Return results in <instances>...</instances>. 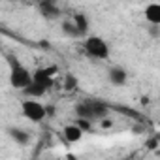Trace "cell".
<instances>
[{
	"label": "cell",
	"instance_id": "6da1fadb",
	"mask_svg": "<svg viewBox=\"0 0 160 160\" xmlns=\"http://www.w3.org/2000/svg\"><path fill=\"white\" fill-rule=\"evenodd\" d=\"M58 73V66H47L38 70L36 73H32V81L23 89V94L27 98H42L45 96V92L55 85V75Z\"/></svg>",
	"mask_w": 160,
	"mask_h": 160
},
{
	"label": "cell",
	"instance_id": "7a4b0ae2",
	"mask_svg": "<svg viewBox=\"0 0 160 160\" xmlns=\"http://www.w3.org/2000/svg\"><path fill=\"white\" fill-rule=\"evenodd\" d=\"M6 60H8V66H10V85L17 91H23L30 81H32V73L30 70L13 55V53H8L6 55Z\"/></svg>",
	"mask_w": 160,
	"mask_h": 160
},
{
	"label": "cell",
	"instance_id": "3957f363",
	"mask_svg": "<svg viewBox=\"0 0 160 160\" xmlns=\"http://www.w3.org/2000/svg\"><path fill=\"white\" fill-rule=\"evenodd\" d=\"M75 115L85 117V119H104L109 115V106L98 100H83L75 106Z\"/></svg>",
	"mask_w": 160,
	"mask_h": 160
},
{
	"label": "cell",
	"instance_id": "277c9868",
	"mask_svg": "<svg viewBox=\"0 0 160 160\" xmlns=\"http://www.w3.org/2000/svg\"><path fill=\"white\" fill-rule=\"evenodd\" d=\"M83 49H85L87 57H91V58H98V60L109 58V45L100 36H85Z\"/></svg>",
	"mask_w": 160,
	"mask_h": 160
},
{
	"label": "cell",
	"instance_id": "5b68a950",
	"mask_svg": "<svg viewBox=\"0 0 160 160\" xmlns=\"http://www.w3.org/2000/svg\"><path fill=\"white\" fill-rule=\"evenodd\" d=\"M21 111H23V115H25L28 121H32V122H40V121L45 119V106L40 104L36 98H27V100H23V102H21Z\"/></svg>",
	"mask_w": 160,
	"mask_h": 160
},
{
	"label": "cell",
	"instance_id": "8992f818",
	"mask_svg": "<svg viewBox=\"0 0 160 160\" xmlns=\"http://www.w3.org/2000/svg\"><path fill=\"white\" fill-rule=\"evenodd\" d=\"M108 77H109V83H111V85H115V87H124L126 79H128V73H126L124 68H121V66H113V68H109Z\"/></svg>",
	"mask_w": 160,
	"mask_h": 160
},
{
	"label": "cell",
	"instance_id": "52a82bcc",
	"mask_svg": "<svg viewBox=\"0 0 160 160\" xmlns=\"http://www.w3.org/2000/svg\"><path fill=\"white\" fill-rule=\"evenodd\" d=\"M38 8H40V12H42V15L47 17V19H57V17L60 15V10H58V6L55 4V0H40V2H38Z\"/></svg>",
	"mask_w": 160,
	"mask_h": 160
},
{
	"label": "cell",
	"instance_id": "ba28073f",
	"mask_svg": "<svg viewBox=\"0 0 160 160\" xmlns=\"http://www.w3.org/2000/svg\"><path fill=\"white\" fill-rule=\"evenodd\" d=\"M62 134H64V139L70 141V143H75V141H79V139L83 138V130L79 128L77 124H66L64 130H62Z\"/></svg>",
	"mask_w": 160,
	"mask_h": 160
},
{
	"label": "cell",
	"instance_id": "9c48e42d",
	"mask_svg": "<svg viewBox=\"0 0 160 160\" xmlns=\"http://www.w3.org/2000/svg\"><path fill=\"white\" fill-rule=\"evenodd\" d=\"M145 19L151 25H160V4L152 2L145 6Z\"/></svg>",
	"mask_w": 160,
	"mask_h": 160
},
{
	"label": "cell",
	"instance_id": "30bf717a",
	"mask_svg": "<svg viewBox=\"0 0 160 160\" xmlns=\"http://www.w3.org/2000/svg\"><path fill=\"white\" fill-rule=\"evenodd\" d=\"M8 134H10V138L17 143V145H27L28 141H30V136H28V132H25L23 128H17V126H12V128H8Z\"/></svg>",
	"mask_w": 160,
	"mask_h": 160
},
{
	"label": "cell",
	"instance_id": "8fae6325",
	"mask_svg": "<svg viewBox=\"0 0 160 160\" xmlns=\"http://www.w3.org/2000/svg\"><path fill=\"white\" fill-rule=\"evenodd\" d=\"M73 25L77 27L79 34H81L83 38L89 34V17H87L85 13H75V15H73Z\"/></svg>",
	"mask_w": 160,
	"mask_h": 160
},
{
	"label": "cell",
	"instance_id": "7c38bea8",
	"mask_svg": "<svg viewBox=\"0 0 160 160\" xmlns=\"http://www.w3.org/2000/svg\"><path fill=\"white\" fill-rule=\"evenodd\" d=\"M60 28H62V32H64V36H68V38H83L81 34H79V30H77V27L73 25V21H62V25H60Z\"/></svg>",
	"mask_w": 160,
	"mask_h": 160
},
{
	"label": "cell",
	"instance_id": "4fadbf2b",
	"mask_svg": "<svg viewBox=\"0 0 160 160\" xmlns=\"http://www.w3.org/2000/svg\"><path fill=\"white\" fill-rule=\"evenodd\" d=\"M77 85H79V81H77V77L75 75H72V73H68L66 77H64V91H68V92H72V91H75L77 89Z\"/></svg>",
	"mask_w": 160,
	"mask_h": 160
},
{
	"label": "cell",
	"instance_id": "5bb4252c",
	"mask_svg": "<svg viewBox=\"0 0 160 160\" xmlns=\"http://www.w3.org/2000/svg\"><path fill=\"white\" fill-rule=\"evenodd\" d=\"M75 124L81 128L83 132H91V130H92V121H91V119H85V117H77Z\"/></svg>",
	"mask_w": 160,
	"mask_h": 160
},
{
	"label": "cell",
	"instance_id": "9a60e30c",
	"mask_svg": "<svg viewBox=\"0 0 160 160\" xmlns=\"http://www.w3.org/2000/svg\"><path fill=\"white\" fill-rule=\"evenodd\" d=\"M149 32H151V36H152V38H158V36H160V25H151Z\"/></svg>",
	"mask_w": 160,
	"mask_h": 160
},
{
	"label": "cell",
	"instance_id": "2e32d148",
	"mask_svg": "<svg viewBox=\"0 0 160 160\" xmlns=\"http://www.w3.org/2000/svg\"><path fill=\"white\" fill-rule=\"evenodd\" d=\"M57 113V108H53V106H45V117H53Z\"/></svg>",
	"mask_w": 160,
	"mask_h": 160
},
{
	"label": "cell",
	"instance_id": "e0dca14e",
	"mask_svg": "<svg viewBox=\"0 0 160 160\" xmlns=\"http://www.w3.org/2000/svg\"><path fill=\"white\" fill-rule=\"evenodd\" d=\"M102 126H104V128H109V126H111V121L104 117V121H102Z\"/></svg>",
	"mask_w": 160,
	"mask_h": 160
},
{
	"label": "cell",
	"instance_id": "ac0fdd59",
	"mask_svg": "<svg viewBox=\"0 0 160 160\" xmlns=\"http://www.w3.org/2000/svg\"><path fill=\"white\" fill-rule=\"evenodd\" d=\"M10 2H17V0H10Z\"/></svg>",
	"mask_w": 160,
	"mask_h": 160
}]
</instances>
